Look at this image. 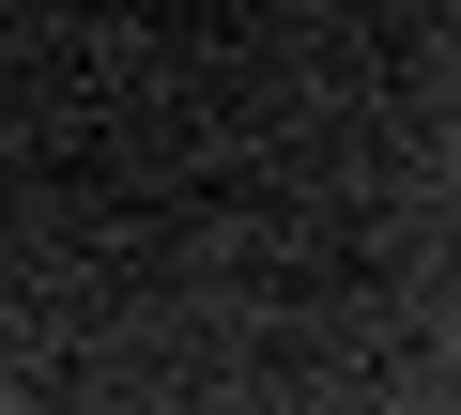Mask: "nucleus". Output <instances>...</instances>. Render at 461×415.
Wrapping results in <instances>:
<instances>
[]
</instances>
